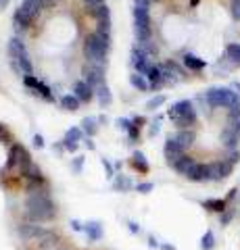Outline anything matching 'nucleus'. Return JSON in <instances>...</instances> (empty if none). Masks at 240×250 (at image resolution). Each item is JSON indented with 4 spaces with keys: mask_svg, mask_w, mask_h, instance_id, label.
<instances>
[{
    "mask_svg": "<svg viewBox=\"0 0 240 250\" xmlns=\"http://www.w3.org/2000/svg\"><path fill=\"white\" fill-rule=\"evenodd\" d=\"M57 215V207L46 192H32L25 200V217L32 221H50Z\"/></svg>",
    "mask_w": 240,
    "mask_h": 250,
    "instance_id": "1",
    "label": "nucleus"
},
{
    "mask_svg": "<svg viewBox=\"0 0 240 250\" xmlns=\"http://www.w3.org/2000/svg\"><path fill=\"white\" fill-rule=\"evenodd\" d=\"M111 31H94L84 42V59L90 65H107V54H109Z\"/></svg>",
    "mask_w": 240,
    "mask_h": 250,
    "instance_id": "2",
    "label": "nucleus"
},
{
    "mask_svg": "<svg viewBox=\"0 0 240 250\" xmlns=\"http://www.w3.org/2000/svg\"><path fill=\"white\" fill-rule=\"evenodd\" d=\"M9 54H11V65L17 69L19 73H23V77L27 75H34V65H32V59L25 50V46L19 38H11L9 40Z\"/></svg>",
    "mask_w": 240,
    "mask_h": 250,
    "instance_id": "3",
    "label": "nucleus"
},
{
    "mask_svg": "<svg viewBox=\"0 0 240 250\" xmlns=\"http://www.w3.org/2000/svg\"><path fill=\"white\" fill-rule=\"evenodd\" d=\"M236 94L238 92H234L232 88H209L205 92V100L209 108H228Z\"/></svg>",
    "mask_w": 240,
    "mask_h": 250,
    "instance_id": "4",
    "label": "nucleus"
},
{
    "mask_svg": "<svg viewBox=\"0 0 240 250\" xmlns=\"http://www.w3.org/2000/svg\"><path fill=\"white\" fill-rule=\"evenodd\" d=\"M29 165H32V156H29V152L21 144H13L11 152H9V163H6V169H17L21 173V171H25Z\"/></svg>",
    "mask_w": 240,
    "mask_h": 250,
    "instance_id": "5",
    "label": "nucleus"
},
{
    "mask_svg": "<svg viewBox=\"0 0 240 250\" xmlns=\"http://www.w3.org/2000/svg\"><path fill=\"white\" fill-rule=\"evenodd\" d=\"M19 236L23 240H29V242H44V240H55V233L50 229H44L40 225H34V223H25V225H19Z\"/></svg>",
    "mask_w": 240,
    "mask_h": 250,
    "instance_id": "6",
    "label": "nucleus"
},
{
    "mask_svg": "<svg viewBox=\"0 0 240 250\" xmlns=\"http://www.w3.org/2000/svg\"><path fill=\"white\" fill-rule=\"evenodd\" d=\"M131 65H134V69H136V73H140V75H146V71L153 67L151 65V57L146 54L140 46H136V48H131Z\"/></svg>",
    "mask_w": 240,
    "mask_h": 250,
    "instance_id": "7",
    "label": "nucleus"
},
{
    "mask_svg": "<svg viewBox=\"0 0 240 250\" xmlns=\"http://www.w3.org/2000/svg\"><path fill=\"white\" fill-rule=\"evenodd\" d=\"M23 83H25V88H29V90H34L38 96L40 98H44L46 103H52L55 100V96H52V90L48 88L46 83H42L40 80H36L34 75H27V77H23Z\"/></svg>",
    "mask_w": 240,
    "mask_h": 250,
    "instance_id": "8",
    "label": "nucleus"
},
{
    "mask_svg": "<svg viewBox=\"0 0 240 250\" xmlns=\"http://www.w3.org/2000/svg\"><path fill=\"white\" fill-rule=\"evenodd\" d=\"M90 15L96 19V31H111V11L107 4H100L92 9Z\"/></svg>",
    "mask_w": 240,
    "mask_h": 250,
    "instance_id": "9",
    "label": "nucleus"
},
{
    "mask_svg": "<svg viewBox=\"0 0 240 250\" xmlns=\"http://www.w3.org/2000/svg\"><path fill=\"white\" fill-rule=\"evenodd\" d=\"M86 140V134H84L82 127H71L67 129V134L63 138V148L69 152H75L77 148H80V142H84Z\"/></svg>",
    "mask_w": 240,
    "mask_h": 250,
    "instance_id": "10",
    "label": "nucleus"
},
{
    "mask_svg": "<svg viewBox=\"0 0 240 250\" xmlns=\"http://www.w3.org/2000/svg\"><path fill=\"white\" fill-rule=\"evenodd\" d=\"M105 71H107V65H90L86 69V82L92 85V90H96L98 85H105L107 83Z\"/></svg>",
    "mask_w": 240,
    "mask_h": 250,
    "instance_id": "11",
    "label": "nucleus"
},
{
    "mask_svg": "<svg viewBox=\"0 0 240 250\" xmlns=\"http://www.w3.org/2000/svg\"><path fill=\"white\" fill-rule=\"evenodd\" d=\"M163 150H165V159H167V163L169 165H174V163L180 159V156H184L186 154V150L184 148L177 144V140L174 138V136H169L167 140H165V146H163Z\"/></svg>",
    "mask_w": 240,
    "mask_h": 250,
    "instance_id": "12",
    "label": "nucleus"
},
{
    "mask_svg": "<svg viewBox=\"0 0 240 250\" xmlns=\"http://www.w3.org/2000/svg\"><path fill=\"white\" fill-rule=\"evenodd\" d=\"M42 9H44V2L42 0H23L21 2V6H19V11H21V15L25 19H29V21H36V17L42 13Z\"/></svg>",
    "mask_w": 240,
    "mask_h": 250,
    "instance_id": "13",
    "label": "nucleus"
},
{
    "mask_svg": "<svg viewBox=\"0 0 240 250\" xmlns=\"http://www.w3.org/2000/svg\"><path fill=\"white\" fill-rule=\"evenodd\" d=\"M219 140H221V146L226 148V150H238V142H240V134L236 129L232 127H223L221 134H219Z\"/></svg>",
    "mask_w": 240,
    "mask_h": 250,
    "instance_id": "14",
    "label": "nucleus"
},
{
    "mask_svg": "<svg viewBox=\"0 0 240 250\" xmlns=\"http://www.w3.org/2000/svg\"><path fill=\"white\" fill-rule=\"evenodd\" d=\"M151 29V11L134 6V31H146Z\"/></svg>",
    "mask_w": 240,
    "mask_h": 250,
    "instance_id": "15",
    "label": "nucleus"
},
{
    "mask_svg": "<svg viewBox=\"0 0 240 250\" xmlns=\"http://www.w3.org/2000/svg\"><path fill=\"white\" fill-rule=\"evenodd\" d=\"M73 96L84 104V103H90V100H92V96H94V90H92V85L86 80H82V82H75Z\"/></svg>",
    "mask_w": 240,
    "mask_h": 250,
    "instance_id": "16",
    "label": "nucleus"
},
{
    "mask_svg": "<svg viewBox=\"0 0 240 250\" xmlns=\"http://www.w3.org/2000/svg\"><path fill=\"white\" fill-rule=\"evenodd\" d=\"M184 177L190 182H207V163H195Z\"/></svg>",
    "mask_w": 240,
    "mask_h": 250,
    "instance_id": "17",
    "label": "nucleus"
},
{
    "mask_svg": "<svg viewBox=\"0 0 240 250\" xmlns=\"http://www.w3.org/2000/svg\"><path fill=\"white\" fill-rule=\"evenodd\" d=\"M182 65H184V69H188V71H203L205 61L200 57H196V54H192V52H186L182 57Z\"/></svg>",
    "mask_w": 240,
    "mask_h": 250,
    "instance_id": "18",
    "label": "nucleus"
},
{
    "mask_svg": "<svg viewBox=\"0 0 240 250\" xmlns=\"http://www.w3.org/2000/svg\"><path fill=\"white\" fill-rule=\"evenodd\" d=\"M190 111H195V104H192V100H177V103H174L172 111H169V117L175 121L177 117H182V115L190 113Z\"/></svg>",
    "mask_w": 240,
    "mask_h": 250,
    "instance_id": "19",
    "label": "nucleus"
},
{
    "mask_svg": "<svg viewBox=\"0 0 240 250\" xmlns=\"http://www.w3.org/2000/svg\"><path fill=\"white\" fill-rule=\"evenodd\" d=\"M174 138L177 140V144H180L184 150H188V148L195 144L196 134H195V129H177V134H175Z\"/></svg>",
    "mask_w": 240,
    "mask_h": 250,
    "instance_id": "20",
    "label": "nucleus"
},
{
    "mask_svg": "<svg viewBox=\"0 0 240 250\" xmlns=\"http://www.w3.org/2000/svg\"><path fill=\"white\" fill-rule=\"evenodd\" d=\"M94 96H96V100H98V104H100V108H107V106H111V103H113V94H111V90H109V85H98V88L94 90Z\"/></svg>",
    "mask_w": 240,
    "mask_h": 250,
    "instance_id": "21",
    "label": "nucleus"
},
{
    "mask_svg": "<svg viewBox=\"0 0 240 250\" xmlns=\"http://www.w3.org/2000/svg\"><path fill=\"white\" fill-rule=\"evenodd\" d=\"M130 165L134 167L136 171H140V173H149V161H146V156L140 150H136L134 154H131Z\"/></svg>",
    "mask_w": 240,
    "mask_h": 250,
    "instance_id": "22",
    "label": "nucleus"
},
{
    "mask_svg": "<svg viewBox=\"0 0 240 250\" xmlns=\"http://www.w3.org/2000/svg\"><path fill=\"white\" fill-rule=\"evenodd\" d=\"M195 159H192V156L190 154H184V156H180V159H177L175 163H174V169L177 171V173H180V175H186V173H188V169L192 167V165H195Z\"/></svg>",
    "mask_w": 240,
    "mask_h": 250,
    "instance_id": "23",
    "label": "nucleus"
},
{
    "mask_svg": "<svg viewBox=\"0 0 240 250\" xmlns=\"http://www.w3.org/2000/svg\"><path fill=\"white\" fill-rule=\"evenodd\" d=\"M196 119H198L196 111H190V113H186V115H182V117H177L175 125H177L180 129H192V125H196Z\"/></svg>",
    "mask_w": 240,
    "mask_h": 250,
    "instance_id": "24",
    "label": "nucleus"
},
{
    "mask_svg": "<svg viewBox=\"0 0 240 250\" xmlns=\"http://www.w3.org/2000/svg\"><path fill=\"white\" fill-rule=\"evenodd\" d=\"M203 207L211 213H223L228 208V200L223 198H209V200H203Z\"/></svg>",
    "mask_w": 240,
    "mask_h": 250,
    "instance_id": "25",
    "label": "nucleus"
},
{
    "mask_svg": "<svg viewBox=\"0 0 240 250\" xmlns=\"http://www.w3.org/2000/svg\"><path fill=\"white\" fill-rule=\"evenodd\" d=\"M86 233H88V238L92 242H96L105 236V231H103V223L100 221H88L86 223Z\"/></svg>",
    "mask_w": 240,
    "mask_h": 250,
    "instance_id": "26",
    "label": "nucleus"
},
{
    "mask_svg": "<svg viewBox=\"0 0 240 250\" xmlns=\"http://www.w3.org/2000/svg\"><path fill=\"white\" fill-rule=\"evenodd\" d=\"M80 127L84 129V134H86L88 138H92L98 131V119H96V117H84Z\"/></svg>",
    "mask_w": 240,
    "mask_h": 250,
    "instance_id": "27",
    "label": "nucleus"
},
{
    "mask_svg": "<svg viewBox=\"0 0 240 250\" xmlns=\"http://www.w3.org/2000/svg\"><path fill=\"white\" fill-rule=\"evenodd\" d=\"M131 186H134V184H131V179L128 175H119L117 173L113 177V190L115 192H130Z\"/></svg>",
    "mask_w": 240,
    "mask_h": 250,
    "instance_id": "28",
    "label": "nucleus"
},
{
    "mask_svg": "<svg viewBox=\"0 0 240 250\" xmlns=\"http://www.w3.org/2000/svg\"><path fill=\"white\" fill-rule=\"evenodd\" d=\"M130 83L134 85L136 90H140V92H149L151 90V82L146 80L144 75H140V73H131L130 75Z\"/></svg>",
    "mask_w": 240,
    "mask_h": 250,
    "instance_id": "29",
    "label": "nucleus"
},
{
    "mask_svg": "<svg viewBox=\"0 0 240 250\" xmlns=\"http://www.w3.org/2000/svg\"><path fill=\"white\" fill-rule=\"evenodd\" d=\"M80 100H77L73 94H63V96H61V108H65V111H77V108H80Z\"/></svg>",
    "mask_w": 240,
    "mask_h": 250,
    "instance_id": "30",
    "label": "nucleus"
},
{
    "mask_svg": "<svg viewBox=\"0 0 240 250\" xmlns=\"http://www.w3.org/2000/svg\"><path fill=\"white\" fill-rule=\"evenodd\" d=\"M29 23H32V21L23 17V15H21V11H19V9L13 13V25H15V29H17L19 34H21V31H23V29H25V27L29 25Z\"/></svg>",
    "mask_w": 240,
    "mask_h": 250,
    "instance_id": "31",
    "label": "nucleus"
},
{
    "mask_svg": "<svg viewBox=\"0 0 240 250\" xmlns=\"http://www.w3.org/2000/svg\"><path fill=\"white\" fill-rule=\"evenodd\" d=\"M226 54H228V59H230L232 62L240 65V44H238V42H230L228 48H226Z\"/></svg>",
    "mask_w": 240,
    "mask_h": 250,
    "instance_id": "32",
    "label": "nucleus"
},
{
    "mask_svg": "<svg viewBox=\"0 0 240 250\" xmlns=\"http://www.w3.org/2000/svg\"><path fill=\"white\" fill-rule=\"evenodd\" d=\"M213 248H215V233L209 229L200 238V250H213Z\"/></svg>",
    "mask_w": 240,
    "mask_h": 250,
    "instance_id": "33",
    "label": "nucleus"
},
{
    "mask_svg": "<svg viewBox=\"0 0 240 250\" xmlns=\"http://www.w3.org/2000/svg\"><path fill=\"white\" fill-rule=\"evenodd\" d=\"M219 173H221V179H226L228 175H232V171H234V165L232 163H228L226 159H219Z\"/></svg>",
    "mask_w": 240,
    "mask_h": 250,
    "instance_id": "34",
    "label": "nucleus"
},
{
    "mask_svg": "<svg viewBox=\"0 0 240 250\" xmlns=\"http://www.w3.org/2000/svg\"><path fill=\"white\" fill-rule=\"evenodd\" d=\"M128 138H130V142H131V144H136L138 140H140V125H136L134 121H131L130 129H128Z\"/></svg>",
    "mask_w": 240,
    "mask_h": 250,
    "instance_id": "35",
    "label": "nucleus"
},
{
    "mask_svg": "<svg viewBox=\"0 0 240 250\" xmlns=\"http://www.w3.org/2000/svg\"><path fill=\"white\" fill-rule=\"evenodd\" d=\"M11 142H13V134L4 123H0V144H11Z\"/></svg>",
    "mask_w": 240,
    "mask_h": 250,
    "instance_id": "36",
    "label": "nucleus"
},
{
    "mask_svg": "<svg viewBox=\"0 0 240 250\" xmlns=\"http://www.w3.org/2000/svg\"><path fill=\"white\" fill-rule=\"evenodd\" d=\"M165 103V96L163 94H157V96H153L149 103H146V108H159V106H163Z\"/></svg>",
    "mask_w": 240,
    "mask_h": 250,
    "instance_id": "37",
    "label": "nucleus"
},
{
    "mask_svg": "<svg viewBox=\"0 0 240 250\" xmlns=\"http://www.w3.org/2000/svg\"><path fill=\"white\" fill-rule=\"evenodd\" d=\"M232 219H234V208L228 207V208L221 213V225H228V223L232 221Z\"/></svg>",
    "mask_w": 240,
    "mask_h": 250,
    "instance_id": "38",
    "label": "nucleus"
},
{
    "mask_svg": "<svg viewBox=\"0 0 240 250\" xmlns=\"http://www.w3.org/2000/svg\"><path fill=\"white\" fill-rule=\"evenodd\" d=\"M230 13H232V19H234V21H240V0H232V9H230Z\"/></svg>",
    "mask_w": 240,
    "mask_h": 250,
    "instance_id": "39",
    "label": "nucleus"
},
{
    "mask_svg": "<svg viewBox=\"0 0 240 250\" xmlns=\"http://www.w3.org/2000/svg\"><path fill=\"white\" fill-rule=\"evenodd\" d=\"M226 161H228V163H232V165L236 167V163L240 161V150H228V154H226Z\"/></svg>",
    "mask_w": 240,
    "mask_h": 250,
    "instance_id": "40",
    "label": "nucleus"
},
{
    "mask_svg": "<svg viewBox=\"0 0 240 250\" xmlns=\"http://www.w3.org/2000/svg\"><path fill=\"white\" fill-rule=\"evenodd\" d=\"M82 2H84V6H86L88 11H92V9H96V6L105 4V0H82Z\"/></svg>",
    "mask_w": 240,
    "mask_h": 250,
    "instance_id": "41",
    "label": "nucleus"
},
{
    "mask_svg": "<svg viewBox=\"0 0 240 250\" xmlns=\"http://www.w3.org/2000/svg\"><path fill=\"white\" fill-rule=\"evenodd\" d=\"M153 188H154V186L149 182V184H138V186H136V190L140 192V194H149V192H153Z\"/></svg>",
    "mask_w": 240,
    "mask_h": 250,
    "instance_id": "42",
    "label": "nucleus"
},
{
    "mask_svg": "<svg viewBox=\"0 0 240 250\" xmlns=\"http://www.w3.org/2000/svg\"><path fill=\"white\" fill-rule=\"evenodd\" d=\"M71 169L75 171V173H77V171H82V169H84V156H77V159L73 161V165H71Z\"/></svg>",
    "mask_w": 240,
    "mask_h": 250,
    "instance_id": "43",
    "label": "nucleus"
},
{
    "mask_svg": "<svg viewBox=\"0 0 240 250\" xmlns=\"http://www.w3.org/2000/svg\"><path fill=\"white\" fill-rule=\"evenodd\" d=\"M71 228L75 231H86V225H84L82 221H77V219H73V221H71Z\"/></svg>",
    "mask_w": 240,
    "mask_h": 250,
    "instance_id": "44",
    "label": "nucleus"
},
{
    "mask_svg": "<svg viewBox=\"0 0 240 250\" xmlns=\"http://www.w3.org/2000/svg\"><path fill=\"white\" fill-rule=\"evenodd\" d=\"M117 125H119L121 129H130L131 121H130V119H126V117H121V119H117Z\"/></svg>",
    "mask_w": 240,
    "mask_h": 250,
    "instance_id": "45",
    "label": "nucleus"
},
{
    "mask_svg": "<svg viewBox=\"0 0 240 250\" xmlns=\"http://www.w3.org/2000/svg\"><path fill=\"white\" fill-rule=\"evenodd\" d=\"M159 121H161V117H157V119L153 121V127H151V136H157V134H159Z\"/></svg>",
    "mask_w": 240,
    "mask_h": 250,
    "instance_id": "46",
    "label": "nucleus"
},
{
    "mask_svg": "<svg viewBox=\"0 0 240 250\" xmlns=\"http://www.w3.org/2000/svg\"><path fill=\"white\" fill-rule=\"evenodd\" d=\"M34 146H36V148H44V138H42L40 134L34 136Z\"/></svg>",
    "mask_w": 240,
    "mask_h": 250,
    "instance_id": "47",
    "label": "nucleus"
},
{
    "mask_svg": "<svg viewBox=\"0 0 240 250\" xmlns=\"http://www.w3.org/2000/svg\"><path fill=\"white\" fill-rule=\"evenodd\" d=\"M103 165H105V169H107V175H109V177H115V173H113V167H111V163L109 161H103Z\"/></svg>",
    "mask_w": 240,
    "mask_h": 250,
    "instance_id": "48",
    "label": "nucleus"
},
{
    "mask_svg": "<svg viewBox=\"0 0 240 250\" xmlns=\"http://www.w3.org/2000/svg\"><path fill=\"white\" fill-rule=\"evenodd\" d=\"M128 228H130L131 233H138V231H140V228H138V223H136V221H128Z\"/></svg>",
    "mask_w": 240,
    "mask_h": 250,
    "instance_id": "49",
    "label": "nucleus"
},
{
    "mask_svg": "<svg viewBox=\"0 0 240 250\" xmlns=\"http://www.w3.org/2000/svg\"><path fill=\"white\" fill-rule=\"evenodd\" d=\"M149 246H151V248H161V246L157 244V240H154L153 236H149Z\"/></svg>",
    "mask_w": 240,
    "mask_h": 250,
    "instance_id": "50",
    "label": "nucleus"
},
{
    "mask_svg": "<svg viewBox=\"0 0 240 250\" xmlns=\"http://www.w3.org/2000/svg\"><path fill=\"white\" fill-rule=\"evenodd\" d=\"M42 2H44V6H55L57 0H42Z\"/></svg>",
    "mask_w": 240,
    "mask_h": 250,
    "instance_id": "51",
    "label": "nucleus"
},
{
    "mask_svg": "<svg viewBox=\"0 0 240 250\" xmlns=\"http://www.w3.org/2000/svg\"><path fill=\"white\" fill-rule=\"evenodd\" d=\"M161 250H175L172 244H161Z\"/></svg>",
    "mask_w": 240,
    "mask_h": 250,
    "instance_id": "52",
    "label": "nucleus"
},
{
    "mask_svg": "<svg viewBox=\"0 0 240 250\" xmlns=\"http://www.w3.org/2000/svg\"><path fill=\"white\" fill-rule=\"evenodd\" d=\"M6 4H9V0H0V11L6 9Z\"/></svg>",
    "mask_w": 240,
    "mask_h": 250,
    "instance_id": "53",
    "label": "nucleus"
}]
</instances>
